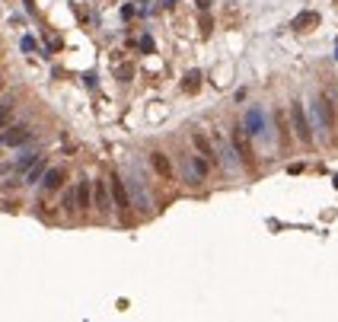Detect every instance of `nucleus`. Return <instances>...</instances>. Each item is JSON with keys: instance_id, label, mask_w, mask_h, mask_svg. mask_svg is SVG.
Segmentation results:
<instances>
[{"instance_id": "f3484780", "label": "nucleus", "mask_w": 338, "mask_h": 322, "mask_svg": "<svg viewBox=\"0 0 338 322\" xmlns=\"http://www.w3.org/2000/svg\"><path fill=\"white\" fill-rule=\"evenodd\" d=\"M0 86H3V77H0Z\"/></svg>"}, {"instance_id": "f8f14e48", "label": "nucleus", "mask_w": 338, "mask_h": 322, "mask_svg": "<svg viewBox=\"0 0 338 322\" xmlns=\"http://www.w3.org/2000/svg\"><path fill=\"white\" fill-rule=\"evenodd\" d=\"M64 211H67V214L80 211V207H77V194H73V192H67V194H64Z\"/></svg>"}, {"instance_id": "dca6fc26", "label": "nucleus", "mask_w": 338, "mask_h": 322, "mask_svg": "<svg viewBox=\"0 0 338 322\" xmlns=\"http://www.w3.org/2000/svg\"><path fill=\"white\" fill-rule=\"evenodd\" d=\"M211 6V0H198V10H207Z\"/></svg>"}, {"instance_id": "9b49d317", "label": "nucleus", "mask_w": 338, "mask_h": 322, "mask_svg": "<svg viewBox=\"0 0 338 322\" xmlns=\"http://www.w3.org/2000/svg\"><path fill=\"white\" fill-rule=\"evenodd\" d=\"M316 23H319V16H316V13H306V16H300V19L294 23V29L303 32V26H316Z\"/></svg>"}, {"instance_id": "f257e3e1", "label": "nucleus", "mask_w": 338, "mask_h": 322, "mask_svg": "<svg viewBox=\"0 0 338 322\" xmlns=\"http://www.w3.org/2000/svg\"><path fill=\"white\" fill-rule=\"evenodd\" d=\"M290 122H294V131H297V140H300V144H313V131H309L303 102H290Z\"/></svg>"}, {"instance_id": "423d86ee", "label": "nucleus", "mask_w": 338, "mask_h": 322, "mask_svg": "<svg viewBox=\"0 0 338 322\" xmlns=\"http://www.w3.org/2000/svg\"><path fill=\"white\" fill-rule=\"evenodd\" d=\"M233 147L239 150L242 163H252V153H249V144H246V134H242V128H236V131H233Z\"/></svg>"}, {"instance_id": "f03ea898", "label": "nucleus", "mask_w": 338, "mask_h": 322, "mask_svg": "<svg viewBox=\"0 0 338 322\" xmlns=\"http://www.w3.org/2000/svg\"><path fill=\"white\" fill-rule=\"evenodd\" d=\"M29 137H32V131L26 128V125H13V128H6L3 134H0V147H19Z\"/></svg>"}, {"instance_id": "1a4fd4ad", "label": "nucleus", "mask_w": 338, "mask_h": 322, "mask_svg": "<svg viewBox=\"0 0 338 322\" xmlns=\"http://www.w3.org/2000/svg\"><path fill=\"white\" fill-rule=\"evenodd\" d=\"M112 194H115V201L121 204V217H125V207H128V194H125V189H121V179H118V176H112Z\"/></svg>"}, {"instance_id": "0eeeda50", "label": "nucleus", "mask_w": 338, "mask_h": 322, "mask_svg": "<svg viewBox=\"0 0 338 322\" xmlns=\"http://www.w3.org/2000/svg\"><path fill=\"white\" fill-rule=\"evenodd\" d=\"M192 144L198 147V153H201V157H204V160H214L211 140H207V137H204V134H201V131H195V134H192Z\"/></svg>"}, {"instance_id": "20e7f679", "label": "nucleus", "mask_w": 338, "mask_h": 322, "mask_svg": "<svg viewBox=\"0 0 338 322\" xmlns=\"http://www.w3.org/2000/svg\"><path fill=\"white\" fill-rule=\"evenodd\" d=\"M150 166L160 179H172V163H169L166 153H150Z\"/></svg>"}, {"instance_id": "9d476101", "label": "nucleus", "mask_w": 338, "mask_h": 322, "mask_svg": "<svg viewBox=\"0 0 338 322\" xmlns=\"http://www.w3.org/2000/svg\"><path fill=\"white\" fill-rule=\"evenodd\" d=\"M77 207H80V211H90V185H86V182H80L77 185Z\"/></svg>"}, {"instance_id": "4468645a", "label": "nucleus", "mask_w": 338, "mask_h": 322, "mask_svg": "<svg viewBox=\"0 0 338 322\" xmlns=\"http://www.w3.org/2000/svg\"><path fill=\"white\" fill-rule=\"evenodd\" d=\"M195 86H198V73H188V77H185V90H188V93H192V90H195Z\"/></svg>"}, {"instance_id": "7ed1b4c3", "label": "nucleus", "mask_w": 338, "mask_h": 322, "mask_svg": "<svg viewBox=\"0 0 338 322\" xmlns=\"http://www.w3.org/2000/svg\"><path fill=\"white\" fill-rule=\"evenodd\" d=\"M64 179H67V169H64V166H55V169H48V172L42 176V185H45L48 192H58L61 185H64Z\"/></svg>"}, {"instance_id": "2eb2a0df", "label": "nucleus", "mask_w": 338, "mask_h": 322, "mask_svg": "<svg viewBox=\"0 0 338 322\" xmlns=\"http://www.w3.org/2000/svg\"><path fill=\"white\" fill-rule=\"evenodd\" d=\"M201 35H211V19H207V16L201 19Z\"/></svg>"}, {"instance_id": "39448f33", "label": "nucleus", "mask_w": 338, "mask_h": 322, "mask_svg": "<svg viewBox=\"0 0 338 322\" xmlns=\"http://www.w3.org/2000/svg\"><path fill=\"white\" fill-rule=\"evenodd\" d=\"M93 207H96L99 214H109V189H105V182L93 185Z\"/></svg>"}, {"instance_id": "ddd939ff", "label": "nucleus", "mask_w": 338, "mask_h": 322, "mask_svg": "<svg viewBox=\"0 0 338 322\" xmlns=\"http://www.w3.org/2000/svg\"><path fill=\"white\" fill-rule=\"evenodd\" d=\"M10 112H13V102L6 99V102H0V128L6 125V118H10Z\"/></svg>"}, {"instance_id": "6e6552de", "label": "nucleus", "mask_w": 338, "mask_h": 322, "mask_svg": "<svg viewBox=\"0 0 338 322\" xmlns=\"http://www.w3.org/2000/svg\"><path fill=\"white\" fill-rule=\"evenodd\" d=\"M48 172V166H45V160H35V163L29 166V172H26V185H35L38 179Z\"/></svg>"}]
</instances>
